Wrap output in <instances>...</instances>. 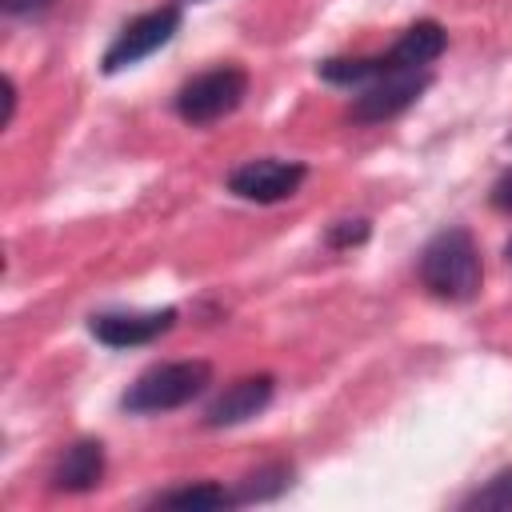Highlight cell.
Here are the masks:
<instances>
[{"mask_svg": "<svg viewBox=\"0 0 512 512\" xmlns=\"http://www.w3.org/2000/svg\"><path fill=\"white\" fill-rule=\"evenodd\" d=\"M420 284L444 304H468L484 284V264L472 232L444 228L420 252Z\"/></svg>", "mask_w": 512, "mask_h": 512, "instance_id": "obj_1", "label": "cell"}, {"mask_svg": "<svg viewBox=\"0 0 512 512\" xmlns=\"http://www.w3.org/2000/svg\"><path fill=\"white\" fill-rule=\"evenodd\" d=\"M212 384V364L208 360H168L156 364L148 372L136 376V384L124 392L120 408L136 412V416H152V412H172L192 404L200 392H208Z\"/></svg>", "mask_w": 512, "mask_h": 512, "instance_id": "obj_2", "label": "cell"}, {"mask_svg": "<svg viewBox=\"0 0 512 512\" xmlns=\"http://www.w3.org/2000/svg\"><path fill=\"white\" fill-rule=\"evenodd\" d=\"M248 96V72L240 64H216L192 80L180 84L176 92V116L184 124H216L228 112H236Z\"/></svg>", "mask_w": 512, "mask_h": 512, "instance_id": "obj_3", "label": "cell"}, {"mask_svg": "<svg viewBox=\"0 0 512 512\" xmlns=\"http://www.w3.org/2000/svg\"><path fill=\"white\" fill-rule=\"evenodd\" d=\"M180 32V4H160L136 20H128L120 28V36L108 44L104 52V72H120V68H132L140 64L144 56H152L156 48H164L172 36Z\"/></svg>", "mask_w": 512, "mask_h": 512, "instance_id": "obj_4", "label": "cell"}, {"mask_svg": "<svg viewBox=\"0 0 512 512\" xmlns=\"http://www.w3.org/2000/svg\"><path fill=\"white\" fill-rule=\"evenodd\" d=\"M308 168L300 160H276V156H264V160H248L240 164L232 176H228V192L240 196V200H252V204H280L288 196L300 192Z\"/></svg>", "mask_w": 512, "mask_h": 512, "instance_id": "obj_5", "label": "cell"}, {"mask_svg": "<svg viewBox=\"0 0 512 512\" xmlns=\"http://www.w3.org/2000/svg\"><path fill=\"white\" fill-rule=\"evenodd\" d=\"M428 84H432L428 68L380 76V80L364 84V92L352 100V120H356V124H380V120H392V116H400L408 104H416V96H420Z\"/></svg>", "mask_w": 512, "mask_h": 512, "instance_id": "obj_6", "label": "cell"}, {"mask_svg": "<svg viewBox=\"0 0 512 512\" xmlns=\"http://www.w3.org/2000/svg\"><path fill=\"white\" fill-rule=\"evenodd\" d=\"M276 396V376L272 372H256V376H240L232 380L204 412V424L208 428H232V424H244L252 416H260Z\"/></svg>", "mask_w": 512, "mask_h": 512, "instance_id": "obj_7", "label": "cell"}, {"mask_svg": "<svg viewBox=\"0 0 512 512\" xmlns=\"http://www.w3.org/2000/svg\"><path fill=\"white\" fill-rule=\"evenodd\" d=\"M176 324V308L160 312H100L92 316V336L108 348H140L160 340Z\"/></svg>", "mask_w": 512, "mask_h": 512, "instance_id": "obj_8", "label": "cell"}, {"mask_svg": "<svg viewBox=\"0 0 512 512\" xmlns=\"http://www.w3.org/2000/svg\"><path fill=\"white\" fill-rule=\"evenodd\" d=\"M100 480H104V444L100 440H76V444H68L64 456L56 460V468H52V488L56 492L80 496V492L100 488Z\"/></svg>", "mask_w": 512, "mask_h": 512, "instance_id": "obj_9", "label": "cell"}, {"mask_svg": "<svg viewBox=\"0 0 512 512\" xmlns=\"http://www.w3.org/2000/svg\"><path fill=\"white\" fill-rule=\"evenodd\" d=\"M444 44H448V32L440 20H416L400 32V40L384 56L392 72H416V68H428L444 52Z\"/></svg>", "mask_w": 512, "mask_h": 512, "instance_id": "obj_10", "label": "cell"}, {"mask_svg": "<svg viewBox=\"0 0 512 512\" xmlns=\"http://www.w3.org/2000/svg\"><path fill=\"white\" fill-rule=\"evenodd\" d=\"M156 508H184V512H212V508H236V492L220 488V484H180L168 488L152 500Z\"/></svg>", "mask_w": 512, "mask_h": 512, "instance_id": "obj_11", "label": "cell"}, {"mask_svg": "<svg viewBox=\"0 0 512 512\" xmlns=\"http://www.w3.org/2000/svg\"><path fill=\"white\" fill-rule=\"evenodd\" d=\"M292 484V468L288 464H268L256 468L252 476H244V484L236 488V504H256V500H272Z\"/></svg>", "mask_w": 512, "mask_h": 512, "instance_id": "obj_12", "label": "cell"}, {"mask_svg": "<svg viewBox=\"0 0 512 512\" xmlns=\"http://www.w3.org/2000/svg\"><path fill=\"white\" fill-rule=\"evenodd\" d=\"M464 508H512V464L500 468L492 480H484V488H476Z\"/></svg>", "mask_w": 512, "mask_h": 512, "instance_id": "obj_13", "label": "cell"}, {"mask_svg": "<svg viewBox=\"0 0 512 512\" xmlns=\"http://www.w3.org/2000/svg\"><path fill=\"white\" fill-rule=\"evenodd\" d=\"M368 220H340V224H332L328 228V248H352V244H364L368 240Z\"/></svg>", "mask_w": 512, "mask_h": 512, "instance_id": "obj_14", "label": "cell"}, {"mask_svg": "<svg viewBox=\"0 0 512 512\" xmlns=\"http://www.w3.org/2000/svg\"><path fill=\"white\" fill-rule=\"evenodd\" d=\"M492 204H496L500 212H512V168L492 184Z\"/></svg>", "mask_w": 512, "mask_h": 512, "instance_id": "obj_15", "label": "cell"}, {"mask_svg": "<svg viewBox=\"0 0 512 512\" xmlns=\"http://www.w3.org/2000/svg\"><path fill=\"white\" fill-rule=\"evenodd\" d=\"M52 0H0V8L8 16H32V12H44Z\"/></svg>", "mask_w": 512, "mask_h": 512, "instance_id": "obj_16", "label": "cell"}]
</instances>
